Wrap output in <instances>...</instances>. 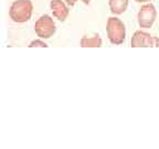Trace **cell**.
Returning a JSON list of instances; mask_svg holds the SVG:
<instances>
[{"label":"cell","mask_w":159,"mask_h":149,"mask_svg":"<svg viewBox=\"0 0 159 149\" xmlns=\"http://www.w3.org/2000/svg\"><path fill=\"white\" fill-rule=\"evenodd\" d=\"M136 2H139V3H145V2H148L150 0H135Z\"/></svg>","instance_id":"8fae6325"},{"label":"cell","mask_w":159,"mask_h":149,"mask_svg":"<svg viewBox=\"0 0 159 149\" xmlns=\"http://www.w3.org/2000/svg\"><path fill=\"white\" fill-rule=\"evenodd\" d=\"M106 33L112 44L119 45L125 41L126 27L120 19L116 17H109L106 23Z\"/></svg>","instance_id":"6da1fadb"},{"label":"cell","mask_w":159,"mask_h":149,"mask_svg":"<svg viewBox=\"0 0 159 149\" xmlns=\"http://www.w3.org/2000/svg\"><path fill=\"white\" fill-rule=\"evenodd\" d=\"M81 1H83L85 5H89V2H91V0H81Z\"/></svg>","instance_id":"7c38bea8"},{"label":"cell","mask_w":159,"mask_h":149,"mask_svg":"<svg viewBox=\"0 0 159 149\" xmlns=\"http://www.w3.org/2000/svg\"><path fill=\"white\" fill-rule=\"evenodd\" d=\"M65 2H66V5H69V6H71V7H73V6L76 3V1L77 0H64Z\"/></svg>","instance_id":"30bf717a"},{"label":"cell","mask_w":159,"mask_h":149,"mask_svg":"<svg viewBox=\"0 0 159 149\" xmlns=\"http://www.w3.org/2000/svg\"><path fill=\"white\" fill-rule=\"evenodd\" d=\"M156 16H157L156 8H155V6L152 3H146V5H144L139 9L138 16H137L139 27L144 28V29L152 28L155 22V20H156Z\"/></svg>","instance_id":"277c9868"},{"label":"cell","mask_w":159,"mask_h":149,"mask_svg":"<svg viewBox=\"0 0 159 149\" xmlns=\"http://www.w3.org/2000/svg\"><path fill=\"white\" fill-rule=\"evenodd\" d=\"M33 5L30 0H16L9 10L10 18L17 23H23L32 16Z\"/></svg>","instance_id":"7a4b0ae2"},{"label":"cell","mask_w":159,"mask_h":149,"mask_svg":"<svg viewBox=\"0 0 159 149\" xmlns=\"http://www.w3.org/2000/svg\"><path fill=\"white\" fill-rule=\"evenodd\" d=\"M102 43L103 41L99 35H93L91 38L83 37L80 41V44L82 47H101Z\"/></svg>","instance_id":"ba28073f"},{"label":"cell","mask_w":159,"mask_h":149,"mask_svg":"<svg viewBox=\"0 0 159 149\" xmlns=\"http://www.w3.org/2000/svg\"><path fill=\"white\" fill-rule=\"evenodd\" d=\"M50 8L52 11L53 16L60 21H64L67 18L70 13V10L65 2H63L62 0H51L50 3Z\"/></svg>","instance_id":"8992f818"},{"label":"cell","mask_w":159,"mask_h":149,"mask_svg":"<svg viewBox=\"0 0 159 149\" xmlns=\"http://www.w3.org/2000/svg\"><path fill=\"white\" fill-rule=\"evenodd\" d=\"M132 47H159V39L145 31H136L132 38Z\"/></svg>","instance_id":"5b68a950"},{"label":"cell","mask_w":159,"mask_h":149,"mask_svg":"<svg viewBox=\"0 0 159 149\" xmlns=\"http://www.w3.org/2000/svg\"><path fill=\"white\" fill-rule=\"evenodd\" d=\"M34 31L40 39H50L55 33V23L49 15H43L37 20Z\"/></svg>","instance_id":"3957f363"},{"label":"cell","mask_w":159,"mask_h":149,"mask_svg":"<svg viewBox=\"0 0 159 149\" xmlns=\"http://www.w3.org/2000/svg\"><path fill=\"white\" fill-rule=\"evenodd\" d=\"M128 1L129 0H109L108 5H109V9H111V12L115 16L123 15L127 10Z\"/></svg>","instance_id":"52a82bcc"},{"label":"cell","mask_w":159,"mask_h":149,"mask_svg":"<svg viewBox=\"0 0 159 149\" xmlns=\"http://www.w3.org/2000/svg\"><path fill=\"white\" fill-rule=\"evenodd\" d=\"M29 47H48V44L44 42V41H42L41 39H39V40H34V41H32V42L29 44Z\"/></svg>","instance_id":"9c48e42d"}]
</instances>
